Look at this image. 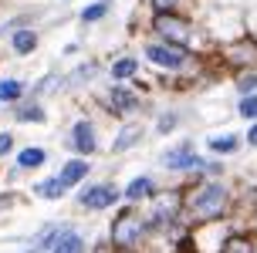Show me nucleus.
<instances>
[{
	"instance_id": "obj_18",
	"label": "nucleus",
	"mask_w": 257,
	"mask_h": 253,
	"mask_svg": "<svg viewBox=\"0 0 257 253\" xmlns=\"http://www.w3.org/2000/svg\"><path fill=\"white\" fill-rule=\"evenodd\" d=\"M21 91H24L21 81H0V98H4V101H17V98H21Z\"/></svg>"
},
{
	"instance_id": "obj_6",
	"label": "nucleus",
	"mask_w": 257,
	"mask_h": 253,
	"mask_svg": "<svg viewBox=\"0 0 257 253\" xmlns=\"http://www.w3.org/2000/svg\"><path fill=\"white\" fill-rule=\"evenodd\" d=\"M51 253H85V240L78 236L75 229H68V233H61V236L54 240Z\"/></svg>"
},
{
	"instance_id": "obj_14",
	"label": "nucleus",
	"mask_w": 257,
	"mask_h": 253,
	"mask_svg": "<svg viewBox=\"0 0 257 253\" xmlns=\"http://www.w3.org/2000/svg\"><path fill=\"white\" fill-rule=\"evenodd\" d=\"M149 192H153V182L146 176H139V179H132V186L125 189V196L128 199H142V196H149Z\"/></svg>"
},
{
	"instance_id": "obj_16",
	"label": "nucleus",
	"mask_w": 257,
	"mask_h": 253,
	"mask_svg": "<svg viewBox=\"0 0 257 253\" xmlns=\"http://www.w3.org/2000/svg\"><path fill=\"white\" fill-rule=\"evenodd\" d=\"M132 75H136V61H132V58H122V61L112 64V78H115V81H122V78H132Z\"/></svg>"
},
{
	"instance_id": "obj_15",
	"label": "nucleus",
	"mask_w": 257,
	"mask_h": 253,
	"mask_svg": "<svg viewBox=\"0 0 257 253\" xmlns=\"http://www.w3.org/2000/svg\"><path fill=\"white\" fill-rule=\"evenodd\" d=\"M38 196H44V199H58V196H64L61 179H44V182L38 186Z\"/></svg>"
},
{
	"instance_id": "obj_1",
	"label": "nucleus",
	"mask_w": 257,
	"mask_h": 253,
	"mask_svg": "<svg viewBox=\"0 0 257 253\" xmlns=\"http://www.w3.org/2000/svg\"><path fill=\"white\" fill-rule=\"evenodd\" d=\"M146 236V223H142V216L136 209H122L115 216V223H112V246L118 250H136Z\"/></svg>"
},
{
	"instance_id": "obj_11",
	"label": "nucleus",
	"mask_w": 257,
	"mask_h": 253,
	"mask_svg": "<svg viewBox=\"0 0 257 253\" xmlns=\"http://www.w3.org/2000/svg\"><path fill=\"white\" fill-rule=\"evenodd\" d=\"M34 48H38V34L34 31H17L14 34V51L17 54H31Z\"/></svg>"
},
{
	"instance_id": "obj_22",
	"label": "nucleus",
	"mask_w": 257,
	"mask_h": 253,
	"mask_svg": "<svg viewBox=\"0 0 257 253\" xmlns=\"http://www.w3.org/2000/svg\"><path fill=\"white\" fill-rule=\"evenodd\" d=\"M21 118H24V122H41V118H44V112H41L38 105H34V108H21Z\"/></svg>"
},
{
	"instance_id": "obj_9",
	"label": "nucleus",
	"mask_w": 257,
	"mask_h": 253,
	"mask_svg": "<svg viewBox=\"0 0 257 253\" xmlns=\"http://www.w3.org/2000/svg\"><path fill=\"white\" fill-rule=\"evenodd\" d=\"M220 253H254V240L250 236H227L223 240V246H220Z\"/></svg>"
},
{
	"instance_id": "obj_20",
	"label": "nucleus",
	"mask_w": 257,
	"mask_h": 253,
	"mask_svg": "<svg viewBox=\"0 0 257 253\" xmlns=\"http://www.w3.org/2000/svg\"><path fill=\"white\" fill-rule=\"evenodd\" d=\"M105 11H108L105 4H91V7L81 11V21H98V17H105Z\"/></svg>"
},
{
	"instance_id": "obj_3",
	"label": "nucleus",
	"mask_w": 257,
	"mask_h": 253,
	"mask_svg": "<svg viewBox=\"0 0 257 253\" xmlns=\"http://www.w3.org/2000/svg\"><path fill=\"white\" fill-rule=\"evenodd\" d=\"M156 31L169 41V48H186L190 44V24L176 17V14H159L156 17Z\"/></svg>"
},
{
	"instance_id": "obj_10",
	"label": "nucleus",
	"mask_w": 257,
	"mask_h": 253,
	"mask_svg": "<svg viewBox=\"0 0 257 253\" xmlns=\"http://www.w3.org/2000/svg\"><path fill=\"white\" fill-rule=\"evenodd\" d=\"M166 169H190V165H200V155H190V152H173L163 159Z\"/></svg>"
},
{
	"instance_id": "obj_21",
	"label": "nucleus",
	"mask_w": 257,
	"mask_h": 253,
	"mask_svg": "<svg viewBox=\"0 0 257 253\" xmlns=\"http://www.w3.org/2000/svg\"><path fill=\"white\" fill-rule=\"evenodd\" d=\"M240 115H244V118H257V98H244L240 101Z\"/></svg>"
},
{
	"instance_id": "obj_26",
	"label": "nucleus",
	"mask_w": 257,
	"mask_h": 253,
	"mask_svg": "<svg viewBox=\"0 0 257 253\" xmlns=\"http://www.w3.org/2000/svg\"><path fill=\"white\" fill-rule=\"evenodd\" d=\"M91 253H112V243H98V246H95Z\"/></svg>"
},
{
	"instance_id": "obj_17",
	"label": "nucleus",
	"mask_w": 257,
	"mask_h": 253,
	"mask_svg": "<svg viewBox=\"0 0 257 253\" xmlns=\"http://www.w3.org/2000/svg\"><path fill=\"white\" fill-rule=\"evenodd\" d=\"M139 135H142V128H136V125H128L125 132H122V135H118V139H115V152H125L128 145H132V142L139 139Z\"/></svg>"
},
{
	"instance_id": "obj_13",
	"label": "nucleus",
	"mask_w": 257,
	"mask_h": 253,
	"mask_svg": "<svg viewBox=\"0 0 257 253\" xmlns=\"http://www.w3.org/2000/svg\"><path fill=\"white\" fill-rule=\"evenodd\" d=\"M44 159H48V152H44V149H24L21 155H17V162L24 165V169H34V165H44Z\"/></svg>"
},
{
	"instance_id": "obj_2",
	"label": "nucleus",
	"mask_w": 257,
	"mask_h": 253,
	"mask_svg": "<svg viewBox=\"0 0 257 253\" xmlns=\"http://www.w3.org/2000/svg\"><path fill=\"white\" fill-rule=\"evenodd\" d=\"M190 209H193V216H196L200 223H210V219L223 216V209H227V189L217 186V182L203 186V189L196 192V199L190 202Z\"/></svg>"
},
{
	"instance_id": "obj_24",
	"label": "nucleus",
	"mask_w": 257,
	"mask_h": 253,
	"mask_svg": "<svg viewBox=\"0 0 257 253\" xmlns=\"http://www.w3.org/2000/svg\"><path fill=\"white\" fill-rule=\"evenodd\" d=\"M247 88H257V75H250V78H240V91H247Z\"/></svg>"
},
{
	"instance_id": "obj_4",
	"label": "nucleus",
	"mask_w": 257,
	"mask_h": 253,
	"mask_svg": "<svg viewBox=\"0 0 257 253\" xmlns=\"http://www.w3.org/2000/svg\"><path fill=\"white\" fill-rule=\"evenodd\" d=\"M118 199V189L115 186H91V189L81 192V206L85 209H105Z\"/></svg>"
},
{
	"instance_id": "obj_27",
	"label": "nucleus",
	"mask_w": 257,
	"mask_h": 253,
	"mask_svg": "<svg viewBox=\"0 0 257 253\" xmlns=\"http://www.w3.org/2000/svg\"><path fill=\"white\" fill-rule=\"evenodd\" d=\"M247 142H250V145H257V125L250 128V132H247Z\"/></svg>"
},
{
	"instance_id": "obj_5",
	"label": "nucleus",
	"mask_w": 257,
	"mask_h": 253,
	"mask_svg": "<svg viewBox=\"0 0 257 253\" xmlns=\"http://www.w3.org/2000/svg\"><path fill=\"white\" fill-rule=\"evenodd\" d=\"M146 54H149V61L163 64V68H180V64H183V51L180 48H169V44H149Z\"/></svg>"
},
{
	"instance_id": "obj_25",
	"label": "nucleus",
	"mask_w": 257,
	"mask_h": 253,
	"mask_svg": "<svg viewBox=\"0 0 257 253\" xmlns=\"http://www.w3.org/2000/svg\"><path fill=\"white\" fill-rule=\"evenodd\" d=\"M156 7H159V14H166V7H173V4H176V0H153Z\"/></svg>"
},
{
	"instance_id": "obj_23",
	"label": "nucleus",
	"mask_w": 257,
	"mask_h": 253,
	"mask_svg": "<svg viewBox=\"0 0 257 253\" xmlns=\"http://www.w3.org/2000/svg\"><path fill=\"white\" fill-rule=\"evenodd\" d=\"M11 149H14V139L7 135V132H4V135H0V155H7Z\"/></svg>"
},
{
	"instance_id": "obj_7",
	"label": "nucleus",
	"mask_w": 257,
	"mask_h": 253,
	"mask_svg": "<svg viewBox=\"0 0 257 253\" xmlns=\"http://www.w3.org/2000/svg\"><path fill=\"white\" fill-rule=\"evenodd\" d=\"M75 149L81 152V155H91V152H95V132H91L88 122H78L75 125Z\"/></svg>"
},
{
	"instance_id": "obj_19",
	"label": "nucleus",
	"mask_w": 257,
	"mask_h": 253,
	"mask_svg": "<svg viewBox=\"0 0 257 253\" xmlns=\"http://www.w3.org/2000/svg\"><path fill=\"white\" fill-rule=\"evenodd\" d=\"M210 149H213V152H233V149H237V139H233V135H223V139H210Z\"/></svg>"
},
{
	"instance_id": "obj_28",
	"label": "nucleus",
	"mask_w": 257,
	"mask_h": 253,
	"mask_svg": "<svg viewBox=\"0 0 257 253\" xmlns=\"http://www.w3.org/2000/svg\"><path fill=\"white\" fill-rule=\"evenodd\" d=\"M31 253H38V250H31Z\"/></svg>"
},
{
	"instance_id": "obj_12",
	"label": "nucleus",
	"mask_w": 257,
	"mask_h": 253,
	"mask_svg": "<svg viewBox=\"0 0 257 253\" xmlns=\"http://www.w3.org/2000/svg\"><path fill=\"white\" fill-rule=\"evenodd\" d=\"M112 108H115V112H132V108H136V95L125 91V88H115L112 91Z\"/></svg>"
},
{
	"instance_id": "obj_8",
	"label": "nucleus",
	"mask_w": 257,
	"mask_h": 253,
	"mask_svg": "<svg viewBox=\"0 0 257 253\" xmlns=\"http://www.w3.org/2000/svg\"><path fill=\"white\" fill-rule=\"evenodd\" d=\"M85 176H88V162H85V159H75V162H68L61 169V176H58V179H61V186L68 189V186H75L78 179H85Z\"/></svg>"
}]
</instances>
